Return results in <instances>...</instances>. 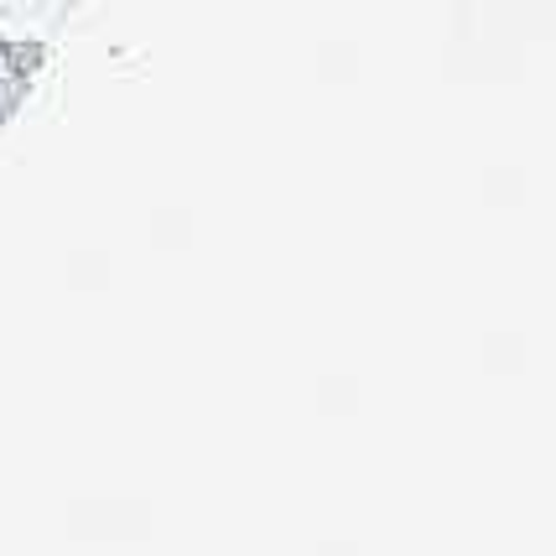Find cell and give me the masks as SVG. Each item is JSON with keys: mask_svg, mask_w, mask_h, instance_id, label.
Instances as JSON below:
<instances>
[{"mask_svg": "<svg viewBox=\"0 0 556 556\" xmlns=\"http://www.w3.org/2000/svg\"><path fill=\"white\" fill-rule=\"evenodd\" d=\"M0 63L5 73H16V78H37V73L48 68V42H37V37H0Z\"/></svg>", "mask_w": 556, "mask_h": 556, "instance_id": "1", "label": "cell"}, {"mask_svg": "<svg viewBox=\"0 0 556 556\" xmlns=\"http://www.w3.org/2000/svg\"><path fill=\"white\" fill-rule=\"evenodd\" d=\"M31 84L37 78H16V73H0V130L22 115V104L31 99Z\"/></svg>", "mask_w": 556, "mask_h": 556, "instance_id": "2", "label": "cell"}, {"mask_svg": "<svg viewBox=\"0 0 556 556\" xmlns=\"http://www.w3.org/2000/svg\"><path fill=\"white\" fill-rule=\"evenodd\" d=\"M68 5H89V0H68Z\"/></svg>", "mask_w": 556, "mask_h": 556, "instance_id": "3", "label": "cell"}]
</instances>
